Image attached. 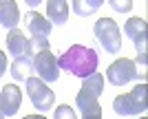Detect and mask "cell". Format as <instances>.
<instances>
[{
    "mask_svg": "<svg viewBox=\"0 0 148 119\" xmlns=\"http://www.w3.org/2000/svg\"><path fill=\"white\" fill-rule=\"evenodd\" d=\"M133 42H135V51L137 53H146V35H139V38H135Z\"/></svg>",
    "mask_w": 148,
    "mask_h": 119,
    "instance_id": "obj_18",
    "label": "cell"
},
{
    "mask_svg": "<svg viewBox=\"0 0 148 119\" xmlns=\"http://www.w3.org/2000/svg\"><path fill=\"white\" fill-rule=\"evenodd\" d=\"M20 101H22V93L16 84H7L2 90H0V113L9 117V115H16L20 108Z\"/></svg>",
    "mask_w": 148,
    "mask_h": 119,
    "instance_id": "obj_9",
    "label": "cell"
},
{
    "mask_svg": "<svg viewBox=\"0 0 148 119\" xmlns=\"http://www.w3.org/2000/svg\"><path fill=\"white\" fill-rule=\"evenodd\" d=\"M25 84H27V95L31 97V104H33L40 113L51 110L53 101H56V93L47 86V82H42L40 77H29Z\"/></svg>",
    "mask_w": 148,
    "mask_h": 119,
    "instance_id": "obj_5",
    "label": "cell"
},
{
    "mask_svg": "<svg viewBox=\"0 0 148 119\" xmlns=\"http://www.w3.org/2000/svg\"><path fill=\"white\" fill-rule=\"evenodd\" d=\"M108 5L117 13H128L133 9V0H108Z\"/></svg>",
    "mask_w": 148,
    "mask_h": 119,
    "instance_id": "obj_17",
    "label": "cell"
},
{
    "mask_svg": "<svg viewBox=\"0 0 148 119\" xmlns=\"http://www.w3.org/2000/svg\"><path fill=\"white\" fill-rule=\"evenodd\" d=\"M22 22H25L27 31L31 33V40H49V33H51V22L44 16H40L38 11H27L25 18H22Z\"/></svg>",
    "mask_w": 148,
    "mask_h": 119,
    "instance_id": "obj_8",
    "label": "cell"
},
{
    "mask_svg": "<svg viewBox=\"0 0 148 119\" xmlns=\"http://www.w3.org/2000/svg\"><path fill=\"white\" fill-rule=\"evenodd\" d=\"M33 69H36L38 77L42 82H56L60 77V66H58V57L51 53L49 49L36 53L33 57Z\"/></svg>",
    "mask_w": 148,
    "mask_h": 119,
    "instance_id": "obj_7",
    "label": "cell"
},
{
    "mask_svg": "<svg viewBox=\"0 0 148 119\" xmlns=\"http://www.w3.org/2000/svg\"><path fill=\"white\" fill-rule=\"evenodd\" d=\"M124 33H126L130 40L139 38V35H146V20H142V18H130L128 22L124 24Z\"/></svg>",
    "mask_w": 148,
    "mask_h": 119,
    "instance_id": "obj_14",
    "label": "cell"
},
{
    "mask_svg": "<svg viewBox=\"0 0 148 119\" xmlns=\"http://www.w3.org/2000/svg\"><path fill=\"white\" fill-rule=\"evenodd\" d=\"M146 93L148 88L146 84H137L130 93L126 95H117L113 99V110L117 115H139V113H146L148 108V99H146Z\"/></svg>",
    "mask_w": 148,
    "mask_h": 119,
    "instance_id": "obj_3",
    "label": "cell"
},
{
    "mask_svg": "<svg viewBox=\"0 0 148 119\" xmlns=\"http://www.w3.org/2000/svg\"><path fill=\"white\" fill-rule=\"evenodd\" d=\"M53 119H77V115L73 113V108L66 106V104H62V106L56 108V113H53Z\"/></svg>",
    "mask_w": 148,
    "mask_h": 119,
    "instance_id": "obj_16",
    "label": "cell"
},
{
    "mask_svg": "<svg viewBox=\"0 0 148 119\" xmlns=\"http://www.w3.org/2000/svg\"><path fill=\"white\" fill-rule=\"evenodd\" d=\"M139 119H146V117H139Z\"/></svg>",
    "mask_w": 148,
    "mask_h": 119,
    "instance_id": "obj_26",
    "label": "cell"
},
{
    "mask_svg": "<svg viewBox=\"0 0 148 119\" xmlns=\"http://www.w3.org/2000/svg\"><path fill=\"white\" fill-rule=\"evenodd\" d=\"M33 73V62L31 57H16L11 64V77L16 82H27Z\"/></svg>",
    "mask_w": 148,
    "mask_h": 119,
    "instance_id": "obj_13",
    "label": "cell"
},
{
    "mask_svg": "<svg viewBox=\"0 0 148 119\" xmlns=\"http://www.w3.org/2000/svg\"><path fill=\"white\" fill-rule=\"evenodd\" d=\"M137 77H139V73H137L135 62H133V60H126V57L115 60V62L106 69V80H108V84H113V86H124V84H128V82H135Z\"/></svg>",
    "mask_w": 148,
    "mask_h": 119,
    "instance_id": "obj_6",
    "label": "cell"
},
{
    "mask_svg": "<svg viewBox=\"0 0 148 119\" xmlns=\"http://www.w3.org/2000/svg\"><path fill=\"white\" fill-rule=\"evenodd\" d=\"M104 90V75H99L97 71L93 75L84 77L82 82V88L80 93L75 95V106L80 108L82 113H93V110H102L99 106V95Z\"/></svg>",
    "mask_w": 148,
    "mask_h": 119,
    "instance_id": "obj_2",
    "label": "cell"
},
{
    "mask_svg": "<svg viewBox=\"0 0 148 119\" xmlns=\"http://www.w3.org/2000/svg\"><path fill=\"white\" fill-rule=\"evenodd\" d=\"M7 71V55L0 51V77H2V73Z\"/></svg>",
    "mask_w": 148,
    "mask_h": 119,
    "instance_id": "obj_22",
    "label": "cell"
},
{
    "mask_svg": "<svg viewBox=\"0 0 148 119\" xmlns=\"http://www.w3.org/2000/svg\"><path fill=\"white\" fill-rule=\"evenodd\" d=\"M0 2H2V0H0Z\"/></svg>",
    "mask_w": 148,
    "mask_h": 119,
    "instance_id": "obj_27",
    "label": "cell"
},
{
    "mask_svg": "<svg viewBox=\"0 0 148 119\" xmlns=\"http://www.w3.org/2000/svg\"><path fill=\"white\" fill-rule=\"evenodd\" d=\"M86 5H88V7H91L93 11H97L99 7L104 5V0H86Z\"/></svg>",
    "mask_w": 148,
    "mask_h": 119,
    "instance_id": "obj_21",
    "label": "cell"
},
{
    "mask_svg": "<svg viewBox=\"0 0 148 119\" xmlns=\"http://www.w3.org/2000/svg\"><path fill=\"white\" fill-rule=\"evenodd\" d=\"M97 53L91 49V46H82V44H71L60 57H58V66L64 71H69L71 75L84 77L93 75L97 71Z\"/></svg>",
    "mask_w": 148,
    "mask_h": 119,
    "instance_id": "obj_1",
    "label": "cell"
},
{
    "mask_svg": "<svg viewBox=\"0 0 148 119\" xmlns=\"http://www.w3.org/2000/svg\"><path fill=\"white\" fill-rule=\"evenodd\" d=\"M25 2L33 9V11H36V7H40V2H42V0H25Z\"/></svg>",
    "mask_w": 148,
    "mask_h": 119,
    "instance_id": "obj_23",
    "label": "cell"
},
{
    "mask_svg": "<svg viewBox=\"0 0 148 119\" xmlns=\"http://www.w3.org/2000/svg\"><path fill=\"white\" fill-rule=\"evenodd\" d=\"M82 119H102V110H93V113H82Z\"/></svg>",
    "mask_w": 148,
    "mask_h": 119,
    "instance_id": "obj_20",
    "label": "cell"
},
{
    "mask_svg": "<svg viewBox=\"0 0 148 119\" xmlns=\"http://www.w3.org/2000/svg\"><path fill=\"white\" fill-rule=\"evenodd\" d=\"M137 64H139V75H146V53H137Z\"/></svg>",
    "mask_w": 148,
    "mask_h": 119,
    "instance_id": "obj_19",
    "label": "cell"
},
{
    "mask_svg": "<svg viewBox=\"0 0 148 119\" xmlns=\"http://www.w3.org/2000/svg\"><path fill=\"white\" fill-rule=\"evenodd\" d=\"M7 49L13 57H31V40H27V35L20 29H11L7 35Z\"/></svg>",
    "mask_w": 148,
    "mask_h": 119,
    "instance_id": "obj_10",
    "label": "cell"
},
{
    "mask_svg": "<svg viewBox=\"0 0 148 119\" xmlns=\"http://www.w3.org/2000/svg\"><path fill=\"white\" fill-rule=\"evenodd\" d=\"M0 119H5V115H2V113H0Z\"/></svg>",
    "mask_w": 148,
    "mask_h": 119,
    "instance_id": "obj_25",
    "label": "cell"
},
{
    "mask_svg": "<svg viewBox=\"0 0 148 119\" xmlns=\"http://www.w3.org/2000/svg\"><path fill=\"white\" fill-rule=\"evenodd\" d=\"M47 20L51 24H66L69 20L66 0H47Z\"/></svg>",
    "mask_w": 148,
    "mask_h": 119,
    "instance_id": "obj_12",
    "label": "cell"
},
{
    "mask_svg": "<svg viewBox=\"0 0 148 119\" xmlns=\"http://www.w3.org/2000/svg\"><path fill=\"white\" fill-rule=\"evenodd\" d=\"M22 119H47V117H42V115H27V117H22Z\"/></svg>",
    "mask_w": 148,
    "mask_h": 119,
    "instance_id": "obj_24",
    "label": "cell"
},
{
    "mask_svg": "<svg viewBox=\"0 0 148 119\" xmlns=\"http://www.w3.org/2000/svg\"><path fill=\"white\" fill-rule=\"evenodd\" d=\"M71 7H73V11L77 13V16H82V18H88V16H93V9L86 5V0H73L71 2Z\"/></svg>",
    "mask_w": 148,
    "mask_h": 119,
    "instance_id": "obj_15",
    "label": "cell"
},
{
    "mask_svg": "<svg viewBox=\"0 0 148 119\" xmlns=\"http://www.w3.org/2000/svg\"><path fill=\"white\" fill-rule=\"evenodd\" d=\"M93 33L95 38L99 40V44L104 46L106 53H119L122 49V33H119V27L113 18H99L93 27Z\"/></svg>",
    "mask_w": 148,
    "mask_h": 119,
    "instance_id": "obj_4",
    "label": "cell"
},
{
    "mask_svg": "<svg viewBox=\"0 0 148 119\" xmlns=\"http://www.w3.org/2000/svg\"><path fill=\"white\" fill-rule=\"evenodd\" d=\"M18 22H20V11L16 0H2L0 2V24L11 31V29H18Z\"/></svg>",
    "mask_w": 148,
    "mask_h": 119,
    "instance_id": "obj_11",
    "label": "cell"
}]
</instances>
